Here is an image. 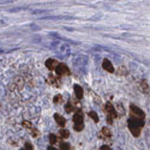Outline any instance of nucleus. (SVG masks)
<instances>
[{
	"mask_svg": "<svg viewBox=\"0 0 150 150\" xmlns=\"http://www.w3.org/2000/svg\"><path fill=\"white\" fill-rule=\"evenodd\" d=\"M59 146H60V150H71V145L66 142H61Z\"/></svg>",
	"mask_w": 150,
	"mask_h": 150,
	"instance_id": "a211bd4d",
	"label": "nucleus"
},
{
	"mask_svg": "<svg viewBox=\"0 0 150 150\" xmlns=\"http://www.w3.org/2000/svg\"><path fill=\"white\" fill-rule=\"evenodd\" d=\"M73 90H74V95H76L77 100H82V98H83L84 91H83V89H82V86H81V85L74 84V85H73Z\"/></svg>",
	"mask_w": 150,
	"mask_h": 150,
	"instance_id": "1a4fd4ad",
	"label": "nucleus"
},
{
	"mask_svg": "<svg viewBox=\"0 0 150 150\" xmlns=\"http://www.w3.org/2000/svg\"><path fill=\"white\" fill-rule=\"evenodd\" d=\"M55 73L58 74V76H69V74L71 73V71L69 70V67L65 64L59 62L58 66L55 67Z\"/></svg>",
	"mask_w": 150,
	"mask_h": 150,
	"instance_id": "39448f33",
	"label": "nucleus"
},
{
	"mask_svg": "<svg viewBox=\"0 0 150 150\" xmlns=\"http://www.w3.org/2000/svg\"><path fill=\"white\" fill-rule=\"evenodd\" d=\"M130 113H131V118L142 119V120H144V118H145V113H144V112L141 108H138L137 106H134V105H131L130 106Z\"/></svg>",
	"mask_w": 150,
	"mask_h": 150,
	"instance_id": "7ed1b4c3",
	"label": "nucleus"
},
{
	"mask_svg": "<svg viewBox=\"0 0 150 150\" xmlns=\"http://www.w3.org/2000/svg\"><path fill=\"white\" fill-rule=\"evenodd\" d=\"M61 101H62V96H61V95H55V96L53 97V102H54L55 105L60 103Z\"/></svg>",
	"mask_w": 150,
	"mask_h": 150,
	"instance_id": "412c9836",
	"label": "nucleus"
},
{
	"mask_svg": "<svg viewBox=\"0 0 150 150\" xmlns=\"http://www.w3.org/2000/svg\"><path fill=\"white\" fill-rule=\"evenodd\" d=\"M65 110L67 112V113H72V112L76 110V107H74V105L72 103V101H69L65 106Z\"/></svg>",
	"mask_w": 150,
	"mask_h": 150,
	"instance_id": "ddd939ff",
	"label": "nucleus"
},
{
	"mask_svg": "<svg viewBox=\"0 0 150 150\" xmlns=\"http://www.w3.org/2000/svg\"><path fill=\"white\" fill-rule=\"evenodd\" d=\"M141 90L144 93V94H148L149 93V85H148V81L143 79L141 82Z\"/></svg>",
	"mask_w": 150,
	"mask_h": 150,
	"instance_id": "f8f14e48",
	"label": "nucleus"
},
{
	"mask_svg": "<svg viewBox=\"0 0 150 150\" xmlns=\"http://www.w3.org/2000/svg\"><path fill=\"white\" fill-rule=\"evenodd\" d=\"M22 126H23L24 129H28V130H31V129H33V125H31V122H30V121H28V120H23V122H22Z\"/></svg>",
	"mask_w": 150,
	"mask_h": 150,
	"instance_id": "6ab92c4d",
	"label": "nucleus"
},
{
	"mask_svg": "<svg viewBox=\"0 0 150 150\" xmlns=\"http://www.w3.org/2000/svg\"><path fill=\"white\" fill-rule=\"evenodd\" d=\"M107 122H108V124H113V119L109 118V117H107Z\"/></svg>",
	"mask_w": 150,
	"mask_h": 150,
	"instance_id": "393cba45",
	"label": "nucleus"
},
{
	"mask_svg": "<svg viewBox=\"0 0 150 150\" xmlns=\"http://www.w3.org/2000/svg\"><path fill=\"white\" fill-rule=\"evenodd\" d=\"M105 110H106V113H107V117H109L112 119L118 118V112H117L115 107L113 106V103H112V102H107L105 105Z\"/></svg>",
	"mask_w": 150,
	"mask_h": 150,
	"instance_id": "20e7f679",
	"label": "nucleus"
},
{
	"mask_svg": "<svg viewBox=\"0 0 150 150\" xmlns=\"http://www.w3.org/2000/svg\"><path fill=\"white\" fill-rule=\"evenodd\" d=\"M102 67H103V70H106V71L109 72V73L115 72V69H114L113 64H112V62H110L108 59H103V61H102Z\"/></svg>",
	"mask_w": 150,
	"mask_h": 150,
	"instance_id": "423d86ee",
	"label": "nucleus"
},
{
	"mask_svg": "<svg viewBox=\"0 0 150 150\" xmlns=\"http://www.w3.org/2000/svg\"><path fill=\"white\" fill-rule=\"evenodd\" d=\"M47 150H57V149H55L54 146H52V145H51V146H48V149H47Z\"/></svg>",
	"mask_w": 150,
	"mask_h": 150,
	"instance_id": "a878e982",
	"label": "nucleus"
},
{
	"mask_svg": "<svg viewBox=\"0 0 150 150\" xmlns=\"http://www.w3.org/2000/svg\"><path fill=\"white\" fill-rule=\"evenodd\" d=\"M101 134L103 137H106V138H110V137H112V131L108 127H102L101 129Z\"/></svg>",
	"mask_w": 150,
	"mask_h": 150,
	"instance_id": "4468645a",
	"label": "nucleus"
},
{
	"mask_svg": "<svg viewBox=\"0 0 150 150\" xmlns=\"http://www.w3.org/2000/svg\"><path fill=\"white\" fill-rule=\"evenodd\" d=\"M47 83L53 85V86H60V78L54 76V74H49L48 78H47Z\"/></svg>",
	"mask_w": 150,
	"mask_h": 150,
	"instance_id": "0eeeda50",
	"label": "nucleus"
},
{
	"mask_svg": "<svg viewBox=\"0 0 150 150\" xmlns=\"http://www.w3.org/2000/svg\"><path fill=\"white\" fill-rule=\"evenodd\" d=\"M88 115H89V117H90L95 122H98V120H100V119H98V115H97L96 112H93V110H91V112H89V113H88Z\"/></svg>",
	"mask_w": 150,
	"mask_h": 150,
	"instance_id": "f3484780",
	"label": "nucleus"
},
{
	"mask_svg": "<svg viewBox=\"0 0 150 150\" xmlns=\"http://www.w3.org/2000/svg\"><path fill=\"white\" fill-rule=\"evenodd\" d=\"M54 120H55V122L59 125L60 127H64L65 125H66V120H65V118L64 117H61L60 114H54Z\"/></svg>",
	"mask_w": 150,
	"mask_h": 150,
	"instance_id": "9d476101",
	"label": "nucleus"
},
{
	"mask_svg": "<svg viewBox=\"0 0 150 150\" xmlns=\"http://www.w3.org/2000/svg\"><path fill=\"white\" fill-rule=\"evenodd\" d=\"M30 131H31V136L34 137V138H37V137H40V131L37 130V129H34V127H33Z\"/></svg>",
	"mask_w": 150,
	"mask_h": 150,
	"instance_id": "aec40b11",
	"label": "nucleus"
},
{
	"mask_svg": "<svg viewBox=\"0 0 150 150\" xmlns=\"http://www.w3.org/2000/svg\"><path fill=\"white\" fill-rule=\"evenodd\" d=\"M72 120H73V129H74V131L81 132L84 129V117H83V113H82L81 109L77 110V113H74Z\"/></svg>",
	"mask_w": 150,
	"mask_h": 150,
	"instance_id": "f03ea898",
	"label": "nucleus"
},
{
	"mask_svg": "<svg viewBox=\"0 0 150 150\" xmlns=\"http://www.w3.org/2000/svg\"><path fill=\"white\" fill-rule=\"evenodd\" d=\"M101 150H112L109 146H107V145H103V146H101Z\"/></svg>",
	"mask_w": 150,
	"mask_h": 150,
	"instance_id": "b1692460",
	"label": "nucleus"
},
{
	"mask_svg": "<svg viewBox=\"0 0 150 150\" xmlns=\"http://www.w3.org/2000/svg\"><path fill=\"white\" fill-rule=\"evenodd\" d=\"M49 143H51V145H55L58 143V136H55L54 133H51L49 134Z\"/></svg>",
	"mask_w": 150,
	"mask_h": 150,
	"instance_id": "2eb2a0df",
	"label": "nucleus"
},
{
	"mask_svg": "<svg viewBox=\"0 0 150 150\" xmlns=\"http://www.w3.org/2000/svg\"><path fill=\"white\" fill-rule=\"evenodd\" d=\"M58 64H59V62L55 59H48V60H46V67L49 71H54L55 67L58 66Z\"/></svg>",
	"mask_w": 150,
	"mask_h": 150,
	"instance_id": "6e6552de",
	"label": "nucleus"
},
{
	"mask_svg": "<svg viewBox=\"0 0 150 150\" xmlns=\"http://www.w3.org/2000/svg\"><path fill=\"white\" fill-rule=\"evenodd\" d=\"M127 126L130 132L134 136V137H138L141 134V130L144 126V120L142 119H136V118H130L127 121Z\"/></svg>",
	"mask_w": 150,
	"mask_h": 150,
	"instance_id": "f257e3e1",
	"label": "nucleus"
},
{
	"mask_svg": "<svg viewBox=\"0 0 150 150\" xmlns=\"http://www.w3.org/2000/svg\"><path fill=\"white\" fill-rule=\"evenodd\" d=\"M59 137L61 139H66V138H69V137H70V132L66 129H61L59 131Z\"/></svg>",
	"mask_w": 150,
	"mask_h": 150,
	"instance_id": "9b49d317",
	"label": "nucleus"
},
{
	"mask_svg": "<svg viewBox=\"0 0 150 150\" xmlns=\"http://www.w3.org/2000/svg\"><path fill=\"white\" fill-rule=\"evenodd\" d=\"M117 73L119 74V76H126V74H127V69L125 67V66H120V67L118 69Z\"/></svg>",
	"mask_w": 150,
	"mask_h": 150,
	"instance_id": "dca6fc26",
	"label": "nucleus"
},
{
	"mask_svg": "<svg viewBox=\"0 0 150 150\" xmlns=\"http://www.w3.org/2000/svg\"><path fill=\"white\" fill-rule=\"evenodd\" d=\"M118 110H119V113H120V114H124V113H125L124 107L121 106V103H118Z\"/></svg>",
	"mask_w": 150,
	"mask_h": 150,
	"instance_id": "5701e85b",
	"label": "nucleus"
},
{
	"mask_svg": "<svg viewBox=\"0 0 150 150\" xmlns=\"http://www.w3.org/2000/svg\"><path fill=\"white\" fill-rule=\"evenodd\" d=\"M21 150H34V146H33V144L31 143H25V145L23 146V149H21Z\"/></svg>",
	"mask_w": 150,
	"mask_h": 150,
	"instance_id": "4be33fe9",
	"label": "nucleus"
}]
</instances>
